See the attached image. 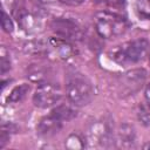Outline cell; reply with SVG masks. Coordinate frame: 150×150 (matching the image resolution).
Segmentation results:
<instances>
[{
	"label": "cell",
	"instance_id": "1",
	"mask_svg": "<svg viewBox=\"0 0 150 150\" xmlns=\"http://www.w3.org/2000/svg\"><path fill=\"white\" fill-rule=\"evenodd\" d=\"M23 49L29 54L45 55L52 60L59 61L69 60L75 54V49L70 41L60 36H52L46 40H35L27 42Z\"/></svg>",
	"mask_w": 150,
	"mask_h": 150
},
{
	"label": "cell",
	"instance_id": "14",
	"mask_svg": "<svg viewBox=\"0 0 150 150\" xmlns=\"http://www.w3.org/2000/svg\"><path fill=\"white\" fill-rule=\"evenodd\" d=\"M29 89H30L29 84H26V83H22V84L14 87L12 89V91L8 94L6 102L7 103H18V102L22 101L26 97V95L28 94Z\"/></svg>",
	"mask_w": 150,
	"mask_h": 150
},
{
	"label": "cell",
	"instance_id": "20",
	"mask_svg": "<svg viewBox=\"0 0 150 150\" xmlns=\"http://www.w3.org/2000/svg\"><path fill=\"white\" fill-rule=\"evenodd\" d=\"M8 139H9V134H7V131L2 128L1 134H0V148H4L5 144L8 142Z\"/></svg>",
	"mask_w": 150,
	"mask_h": 150
},
{
	"label": "cell",
	"instance_id": "5",
	"mask_svg": "<svg viewBox=\"0 0 150 150\" xmlns=\"http://www.w3.org/2000/svg\"><path fill=\"white\" fill-rule=\"evenodd\" d=\"M62 97V91L57 84L50 82L40 83L33 95V103L35 107L46 109L57 104Z\"/></svg>",
	"mask_w": 150,
	"mask_h": 150
},
{
	"label": "cell",
	"instance_id": "12",
	"mask_svg": "<svg viewBox=\"0 0 150 150\" xmlns=\"http://www.w3.org/2000/svg\"><path fill=\"white\" fill-rule=\"evenodd\" d=\"M117 141L123 148H131L136 142V132L135 129L129 124L121 125L117 132Z\"/></svg>",
	"mask_w": 150,
	"mask_h": 150
},
{
	"label": "cell",
	"instance_id": "17",
	"mask_svg": "<svg viewBox=\"0 0 150 150\" xmlns=\"http://www.w3.org/2000/svg\"><path fill=\"white\" fill-rule=\"evenodd\" d=\"M64 145L66 148L68 149H82L86 146V143H84V139L77 135V134H71L67 137L66 142H64Z\"/></svg>",
	"mask_w": 150,
	"mask_h": 150
},
{
	"label": "cell",
	"instance_id": "15",
	"mask_svg": "<svg viewBox=\"0 0 150 150\" xmlns=\"http://www.w3.org/2000/svg\"><path fill=\"white\" fill-rule=\"evenodd\" d=\"M135 13L139 20L150 21V0H136Z\"/></svg>",
	"mask_w": 150,
	"mask_h": 150
},
{
	"label": "cell",
	"instance_id": "9",
	"mask_svg": "<svg viewBox=\"0 0 150 150\" xmlns=\"http://www.w3.org/2000/svg\"><path fill=\"white\" fill-rule=\"evenodd\" d=\"M62 121L59 120L55 115H53L52 112L47 116H43L38 125H36V132L40 137H43V138H49V137H53L54 135H56L61 128H62Z\"/></svg>",
	"mask_w": 150,
	"mask_h": 150
},
{
	"label": "cell",
	"instance_id": "25",
	"mask_svg": "<svg viewBox=\"0 0 150 150\" xmlns=\"http://www.w3.org/2000/svg\"><path fill=\"white\" fill-rule=\"evenodd\" d=\"M149 60H150V55H149Z\"/></svg>",
	"mask_w": 150,
	"mask_h": 150
},
{
	"label": "cell",
	"instance_id": "11",
	"mask_svg": "<svg viewBox=\"0 0 150 150\" xmlns=\"http://www.w3.org/2000/svg\"><path fill=\"white\" fill-rule=\"evenodd\" d=\"M75 107L76 105H74L73 103L71 104L60 103V104H56L52 109L50 112L53 115H55L62 122H67V121H70V120H73V118H75L77 116V110H76Z\"/></svg>",
	"mask_w": 150,
	"mask_h": 150
},
{
	"label": "cell",
	"instance_id": "10",
	"mask_svg": "<svg viewBox=\"0 0 150 150\" xmlns=\"http://www.w3.org/2000/svg\"><path fill=\"white\" fill-rule=\"evenodd\" d=\"M145 79V71L143 69H136V70H131L128 71L125 74H123L122 76V81L125 83V88L131 93L132 90H136L139 88V86H142V83L144 82Z\"/></svg>",
	"mask_w": 150,
	"mask_h": 150
},
{
	"label": "cell",
	"instance_id": "22",
	"mask_svg": "<svg viewBox=\"0 0 150 150\" xmlns=\"http://www.w3.org/2000/svg\"><path fill=\"white\" fill-rule=\"evenodd\" d=\"M145 98H146V101L150 102V83H148V86L145 88Z\"/></svg>",
	"mask_w": 150,
	"mask_h": 150
},
{
	"label": "cell",
	"instance_id": "3",
	"mask_svg": "<svg viewBox=\"0 0 150 150\" xmlns=\"http://www.w3.org/2000/svg\"><path fill=\"white\" fill-rule=\"evenodd\" d=\"M66 94L69 102L76 107L89 104L95 95L91 82L80 73L68 75L66 81Z\"/></svg>",
	"mask_w": 150,
	"mask_h": 150
},
{
	"label": "cell",
	"instance_id": "21",
	"mask_svg": "<svg viewBox=\"0 0 150 150\" xmlns=\"http://www.w3.org/2000/svg\"><path fill=\"white\" fill-rule=\"evenodd\" d=\"M57 1H60L61 4L67 5V6H79V5H81L84 0H57Z\"/></svg>",
	"mask_w": 150,
	"mask_h": 150
},
{
	"label": "cell",
	"instance_id": "6",
	"mask_svg": "<svg viewBox=\"0 0 150 150\" xmlns=\"http://www.w3.org/2000/svg\"><path fill=\"white\" fill-rule=\"evenodd\" d=\"M87 141L91 146H108L112 141V129L105 120L93 122L87 132Z\"/></svg>",
	"mask_w": 150,
	"mask_h": 150
},
{
	"label": "cell",
	"instance_id": "8",
	"mask_svg": "<svg viewBox=\"0 0 150 150\" xmlns=\"http://www.w3.org/2000/svg\"><path fill=\"white\" fill-rule=\"evenodd\" d=\"M14 15L19 27L27 34H34L41 30L42 20L35 13L26 8H18L14 11Z\"/></svg>",
	"mask_w": 150,
	"mask_h": 150
},
{
	"label": "cell",
	"instance_id": "13",
	"mask_svg": "<svg viewBox=\"0 0 150 150\" xmlns=\"http://www.w3.org/2000/svg\"><path fill=\"white\" fill-rule=\"evenodd\" d=\"M27 76L29 77L30 81L38 82L40 84V83L47 82L48 70L41 64H32L27 70Z\"/></svg>",
	"mask_w": 150,
	"mask_h": 150
},
{
	"label": "cell",
	"instance_id": "23",
	"mask_svg": "<svg viewBox=\"0 0 150 150\" xmlns=\"http://www.w3.org/2000/svg\"><path fill=\"white\" fill-rule=\"evenodd\" d=\"M40 2H43V4H52V2H54V1H56V0H39Z\"/></svg>",
	"mask_w": 150,
	"mask_h": 150
},
{
	"label": "cell",
	"instance_id": "7",
	"mask_svg": "<svg viewBox=\"0 0 150 150\" xmlns=\"http://www.w3.org/2000/svg\"><path fill=\"white\" fill-rule=\"evenodd\" d=\"M52 29L60 38L66 40H80L83 35L82 27L73 19L69 18H55L52 23Z\"/></svg>",
	"mask_w": 150,
	"mask_h": 150
},
{
	"label": "cell",
	"instance_id": "24",
	"mask_svg": "<svg viewBox=\"0 0 150 150\" xmlns=\"http://www.w3.org/2000/svg\"><path fill=\"white\" fill-rule=\"evenodd\" d=\"M143 149H150V143H145L143 145Z\"/></svg>",
	"mask_w": 150,
	"mask_h": 150
},
{
	"label": "cell",
	"instance_id": "19",
	"mask_svg": "<svg viewBox=\"0 0 150 150\" xmlns=\"http://www.w3.org/2000/svg\"><path fill=\"white\" fill-rule=\"evenodd\" d=\"M0 59H1V61H0V68H1V74H5V73H6L7 70H9V68H11V60H9V57H8L7 53H6V50H5L4 48L1 49Z\"/></svg>",
	"mask_w": 150,
	"mask_h": 150
},
{
	"label": "cell",
	"instance_id": "16",
	"mask_svg": "<svg viewBox=\"0 0 150 150\" xmlns=\"http://www.w3.org/2000/svg\"><path fill=\"white\" fill-rule=\"evenodd\" d=\"M137 117L139 120V122L143 125L150 127V102H143L138 105L137 109Z\"/></svg>",
	"mask_w": 150,
	"mask_h": 150
},
{
	"label": "cell",
	"instance_id": "2",
	"mask_svg": "<svg viewBox=\"0 0 150 150\" xmlns=\"http://www.w3.org/2000/svg\"><path fill=\"white\" fill-rule=\"evenodd\" d=\"M149 42L145 39H135L123 42L109 50V57L120 66H131L146 55Z\"/></svg>",
	"mask_w": 150,
	"mask_h": 150
},
{
	"label": "cell",
	"instance_id": "18",
	"mask_svg": "<svg viewBox=\"0 0 150 150\" xmlns=\"http://www.w3.org/2000/svg\"><path fill=\"white\" fill-rule=\"evenodd\" d=\"M1 26H2V29L6 32V33H12L14 30V23L12 21V19L9 18V15L4 11L2 12V19H1Z\"/></svg>",
	"mask_w": 150,
	"mask_h": 150
},
{
	"label": "cell",
	"instance_id": "4",
	"mask_svg": "<svg viewBox=\"0 0 150 150\" xmlns=\"http://www.w3.org/2000/svg\"><path fill=\"white\" fill-rule=\"evenodd\" d=\"M94 25L97 34L103 39H114L125 33L128 21L121 14L109 11L97 12L94 16Z\"/></svg>",
	"mask_w": 150,
	"mask_h": 150
}]
</instances>
